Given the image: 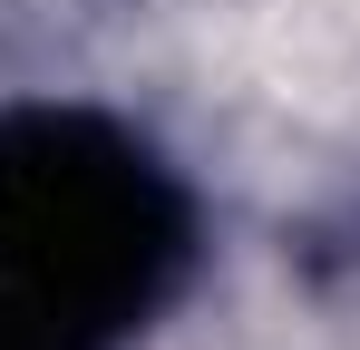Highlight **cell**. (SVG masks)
Instances as JSON below:
<instances>
[{"label":"cell","instance_id":"1","mask_svg":"<svg viewBox=\"0 0 360 350\" xmlns=\"http://www.w3.org/2000/svg\"><path fill=\"white\" fill-rule=\"evenodd\" d=\"M185 253L195 214L136 136L78 108L0 117V292L59 311L108 350L176 292Z\"/></svg>","mask_w":360,"mask_h":350},{"label":"cell","instance_id":"2","mask_svg":"<svg viewBox=\"0 0 360 350\" xmlns=\"http://www.w3.org/2000/svg\"><path fill=\"white\" fill-rule=\"evenodd\" d=\"M0 350H98V341H88V331H68L59 311H39V302L0 292Z\"/></svg>","mask_w":360,"mask_h":350}]
</instances>
